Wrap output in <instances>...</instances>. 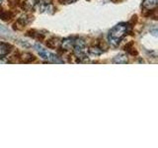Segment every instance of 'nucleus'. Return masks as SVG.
I'll return each mask as SVG.
<instances>
[{"instance_id":"nucleus-1","label":"nucleus","mask_w":158,"mask_h":148,"mask_svg":"<svg viewBox=\"0 0 158 148\" xmlns=\"http://www.w3.org/2000/svg\"><path fill=\"white\" fill-rule=\"evenodd\" d=\"M127 34V26L126 24L121 23L116 25L115 27L111 29V31L109 32V43L113 44L114 47L118 46V43L122 41L123 38Z\"/></svg>"},{"instance_id":"nucleus-2","label":"nucleus","mask_w":158,"mask_h":148,"mask_svg":"<svg viewBox=\"0 0 158 148\" xmlns=\"http://www.w3.org/2000/svg\"><path fill=\"white\" fill-rule=\"evenodd\" d=\"M72 51H73L74 56L79 59L78 62H81V59L86 58L88 49L86 47V43L83 39H74V47Z\"/></svg>"},{"instance_id":"nucleus-3","label":"nucleus","mask_w":158,"mask_h":148,"mask_svg":"<svg viewBox=\"0 0 158 148\" xmlns=\"http://www.w3.org/2000/svg\"><path fill=\"white\" fill-rule=\"evenodd\" d=\"M35 47L37 48V51H38V52H39V56H41L42 58L47 59V60L49 61V59H51V57H52V52L48 51L47 49H44V48L41 46V44H39V43H36V44H35Z\"/></svg>"},{"instance_id":"nucleus-4","label":"nucleus","mask_w":158,"mask_h":148,"mask_svg":"<svg viewBox=\"0 0 158 148\" xmlns=\"http://www.w3.org/2000/svg\"><path fill=\"white\" fill-rule=\"evenodd\" d=\"M61 48L64 51H70L74 47V39H64L60 42Z\"/></svg>"},{"instance_id":"nucleus-5","label":"nucleus","mask_w":158,"mask_h":148,"mask_svg":"<svg viewBox=\"0 0 158 148\" xmlns=\"http://www.w3.org/2000/svg\"><path fill=\"white\" fill-rule=\"evenodd\" d=\"M38 3V0H25L21 4V7L24 11H32V10L36 7Z\"/></svg>"},{"instance_id":"nucleus-6","label":"nucleus","mask_w":158,"mask_h":148,"mask_svg":"<svg viewBox=\"0 0 158 148\" xmlns=\"http://www.w3.org/2000/svg\"><path fill=\"white\" fill-rule=\"evenodd\" d=\"M158 0H143L141 6L144 10H152L157 8Z\"/></svg>"},{"instance_id":"nucleus-7","label":"nucleus","mask_w":158,"mask_h":148,"mask_svg":"<svg viewBox=\"0 0 158 148\" xmlns=\"http://www.w3.org/2000/svg\"><path fill=\"white\" fill-rule=\"evenodd\" d=\"M17 21L21 24L22 26L26 27V25H28V24H30L31 22L34 21V16H32V15H29V14H24L17 20Z\"/></svg>"},{"instance_id":"nucleus-8","label":"nucleus","mask_w":158,"mask_h":148,"mask_svg":"<svg viewBox=\"0 0 158 148\" xmlns=\"http://www.w3.org/2000/svg\"><path fill=\"white\" fill-rule=\"evenodd\" d=\"M12 47L8 43H0V58H2L3 56H6L7 54L11 51Z\"/></svg>"},{"instance_id":"nucleus-9","label":"nucleus","mask_w":158,"mask_h":148,"mask_svg":"<svg viewBox=\"0 0 158 148\" xmlns=\"http://www.w3.org/2000/svg\"><path fill=\"white\" fill-rule=\"evenodd\" d=\"M13 16H14V14L11 11H6V10H4V9H0V19H1L2 21L8 22L13 18Z\"/></svg>"},{"instance_id":"nucleus-10","label":"nucleus","mask_w":158,"mask_h":148,"mask_svg":"<svg viewBox=\"0 0 158 148\" xmlns=\"http://www.w3.org/2000/svg\"><path fill=\"white\" fill-rule=\"evenodd\" d=\"M26 36L32 37V38H35V39H40V41H42V39H44V35L41 34L38 31H36V30H30V31H28L26 33Z\"/></svg>"},{"instance_id":"nucleus-11","label":"nucleus","mask_w":158,"mask_h":148,"mask_svg":"<svg viewBox=\"0 0 158 148\" xmlns=\"http://www.w3.org/2000/svg\"><path fill=\"white\" fill-rule=\"evenodd\" d=\"M113 62L118 64H127L128 62V58L126 54H118L116 57H114Z\"/></svg>"},{"instance_id":"nucleus-12","label":"nucleus","mask_w":158,"mask_h":148,"mask_svg":"<svg viewBox=\"0 0 158 148\" xmlns=\"http://www.w3.org/2000/svg\"><path fill=\"white\" fill-rule=\"evenodd\" d=\"M46 44L48 46V47L49 48H56L59 47V44H60V42H59V39L57 38H52L47 41Z\"/></svg>"},{"instance_id":"nucleus-13","label":"nucleus","mask_w":158,"mask_h":148,"mask_svg":"<svg viewBox=\"0 0 158 148\" xmlns=\"http://www.w3.org/2000/svg\"><path fill=\"white\" fill-rule=\"evenodd\" d=\"M20 58L22 59V62H24V63H30V62L36 60V57H35L34 54L29 53V52L24 53V54H22V56H20Z\"/></svg>"},{"instance_id":"nucleus-14","label":"nucleus","mask_w":158,"mask_h":148,"mask_svg":"<svg viewBox=\"0 0 158 148\" xmlns=\"http://www.w3.org/2000/svg\"><path fill=\"white\" fill-rule=\"evenodd\" d=\"M88 52L94 54V56H101L103 53V51L99 47H89Z\"/></svg>"},{"instance_id":"nucleus-15","label":"nucleus","mask_w":158,"mask_h":148,"mask_svg":"<svg viewBox=\"0 0 158 148\" xmlns=\"http://www.w3.org/2000/svg\"><path fill=\"white\" fill-rule=\"evenodd\" d=\"M136 22H137V15H133V16L131 17V19L130 20V21H128L127 25L130 27H133L136 24Z\"/></svg>"},{"instance_id":"nucleus-16","label":"nucleus","mask_w":158,"mask_h":148,"mask_svg":"<svg viewBox=\"0 0 158 148\" xmlns=\"http://www.w3.org/2000/svg\"><path fill=\"white\" fill-rule=\"evenodd\" d=\"M132 47H135V43H133V42H128V43L126 44V46L123 47V49H125V51H126L127 52H128Z\"/></svg>"},{"instance_id":"nucleus-17","label":"nucleus","mask_w":158,"mask_h":148,"mask_svg":"<svg viewBox=\"0 0 158 148\" xmlns=\"http://www.w3.org/2000/svg\"><path fill=\"white\" fill-rule=\"evenodd\" d=\"M98 47H100L102 51H107V49L109 48V44L105 41H101L100 43H99V46Z\"/></svg>"},{"instance_id":"nucleus-18","label":"nucleus","mask_w":158,"mask_h":148,"mask_svg":"<svg viewBox=\"0 0 158 148\" xmlns=\"http://www.w3.org/2000/svg\"><path fill=\"white\" fill-rule=\"evenodd\" d=\"M7 1H8V4L11 7H16V6H18V5L20 4L21 0H7Z\"/></svg>"},{"instance_id":"nucleus-19","label":"nucleus","mask_w":158,"mask_h":148,"mask_svg":"<svg viewBox=\"0 0 158 148\" xmlns=\"http://www.w3.org/2000/svg\"><path fill=\"white\" fill-rule=\"evenodd\" d=\"M13 28L15 29V30H17V31H21V30H23L25 27L24 26H22L21 24H20L18 21H16L14 23V25H13Z\"/></svg>"},{"instance_id":"nucleus-20","label":"nucleus","mask_w":158,"mask_h":148,"mask_svg":"<svg viewBox=\"0 0 158 148\" xmlns=\"http://www.w3.org/2000/svg\"><path fill=\"white\" fill-rule=\"evenodd\" d=\"M0 34H9V30L0 24Z\"/></svg>"},{"instance_id":"nucleus-21","label":"nucleus","mask_w":158,"mask_h":148,"mask_svg":"<svg viewBox=\"0 0 158 148\" xmlns=\"http://www.w3.org/2000/svg\"><path fill=\"white\" fill-rule=\"evenodd\" d=\"M19 43L21 44L22 47H30V44L28 43H26V42L23 43V41H19Z\"/></svg>"},{"instance_id":"nucleus-22","label":"nucleus","mask_w":158,"mask_h":148,"mask_svg":"<svg viewBox=\"0 0 158 148\" xmlns=\"http://www.w3.org/2000/svg\"><path fill=\"white\" fill-rule=\"evenodd\" d=\"M65 1H66V3H73V2L77 1V0H65Z\"/></svg>"},{"instance_id":"nucleus-23","label":"nucleus","mask_w":158,"mask_h":148,"mask_svg":"<svg viewBox=\"0 0 158 148\" xmlns=\"http://www.w3.org/2000/svg\"><path fill=\"white\" fill-rule=\"evenodd\" d=\"M8 62H10L8 59H5V60H0V63H8Z\"/></svg>"},{"instance_id":"nucleus-24","label":"nucleus","mask_w":158,"mask_h":148,"mask_svg":"<svg viewBox=\"0 0 158 148\" xmlns=\"http://www.w3.org/2000/svg\"><path fill=\"white\" fill-rule=\"evenodd\" d=\"M57 1H58L59 3H61V4H63V3H66L65 0H57Z\"/></svg>"},{"instance_id":"nucleus-25","label":"nucleus","mask_w":158,"mask_h":148,"mask_svg":"<svg viewBox=\"0 0 158 148\" xmlns=\"http://www.w3.org/2000/svg\"><path fill=\"white\" fill-rule=\"evenodd\" d=\"M2 1H3V0H0V5H1V4H2Z\"/></svg>"}]
</instances>
